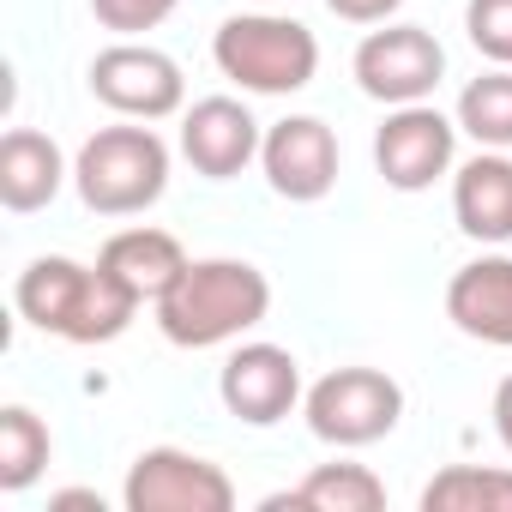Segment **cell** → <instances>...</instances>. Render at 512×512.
I'll use <instances>...</instances> for the list:
<instances>
[{"mask_svg": "<svg viewBox=\"0 0 512 512\" xmlns=\"http://www.w3.org/2000/svg\"><path fill=\"white\" fill-rule=\"evenodd\" d=\"M127 512H229L235 506V482L223 476V464L181 452V446H145L121 482Z\"/></svg>", "mask_w": 512, "mask_h": 512, "instance_id": "6", "label": "cell"}, {"mask_svg": "<svg viewBox=\"0 0 512 512\" xmlns=\"http://www.w3.org/2000/svg\"><path fill=\"white\" fill-rule=\"evenodd\" d=\"M67 157L49 133L37 127H13L0 139V205L7 211H43L61 187H67Z\"/></svg>", "mask_w": 512, "mask_h": 512, "instance_id": "15", "label": "cell"}, {"mask_svg": "<svg viewBox=\"0 0 512 512\" xmlns=\"http://www.w3.org/2000/svg\"><path fill=\"white\" fill-rule=\"evenodd\" d=\"M266 7H272V0H266Z\"/></svg>", "mask_w": 512, "mask_h": 512, "instance_id": "26", "label": "cell"}, {"mask_svg": "<svg viewBox=\"0 0 512 512\" xmlns=\"http://www.w3.org/2000/svg\"><path fill=\"white\" fill-rule=\"evenodd\" d=\"M211 61L253 97H290L320 73V37L290 13H235L211 37Z\"/></svg>", "mask_w": 512, "mask_h": 512, "instance_id": "3", "label": "cell"}, {"mask_svg": "<svg viewBox=\"0 0 512 512\" xmlns=\"http://www.w3.org/2000/svg\"><path fill=\"white\" fill-rule=\"evenodd\" d=\"M302 416L326 446H374L404 416V386L386 368H332L308 386Z\"/></svg>", "mask_w": 512, "mask_h": 512, "instance_id": "5", "label": "cell"}, {"mask_svg": "<svg viewBox=\"0 0 512 512\" xmlns=\"http://www.w3.org/2000/svg\"><path fill=\"white\" fill-rule=\"evenodd\" d=\"M181 7V0H91V13L103 31L115 37H139V31H157L169 13Z\"/></svg>", "mask_w": 512, "mask_h": 512, "instance_id": "22", "label": "cell"}, {"mask_svg": "<svg viewBox=\"0 0 512 512\" xmlns=\"http://www.w3.org/2000/svg\"><path fill=\"white\" fill-rule=\"evenodd\" d=\"M422 512H512V470H500V464H446L422 488Z\"/></svg>", "mask_w": 512, "mask_h": 512, "instance_id": "18", "label": "cell"}, {"mask_svg": "<svg viewBox=\"0 0 512 512\" xmlns=\"http://www.w3.org/2000/svg\"><path fill=\"white\" fill-rule=\"evenodd\" d=\"M260 169H266L278 199L314 205L338 187V133L320 115H284L278 127H266Z\"/></svg>", "mask_w": 512, "mask_h": 512, "instance_id": "11", "label": "cell"}, {"mask_svg": "<svg viewBox=\"0 0 512 512\" xmlns=\"http://www.w3.org/2000/svg\"><path fill=\"white\" fill-rule=\"evenodd\" d=\"M266 133L253 121L247 103L235 97H199L187 115H181V157L205 175V181H229L241 175L253 157H260Z\"/></svg>", "mask_w": 512, "mask_h": 512, "instance_id": "12", "label": "cell"}, {"mask_svg": "<svg viewBox=\"0 0 512 512\" xmlns=\"http://www.w3.org/2000/svg\"><path fill=\"white\" fill-rule=\"evenodd\" d=\"M97 266H103V272H115L139 302H157V296L187 272V247H181L169 229L139 223V229H121V235H109V241H103Z\"/></svg>", "mask_w": 512, "mask_h": 512, "instance_id": "16", "label": "cell"}, {"mask_svg": "<svg viewBox=\"0 0 512 512\" xmlns=\"http://www.w3.org/2000/svg\"><path fill=\"white\" fill-rule=\"evenodd\" d=\"M458 157V121H446L434 103H398L374 133V169L398 193H428L440 175H452Z\"/></svg>", "mask_w": 512, "mask_h": 512, "instance_id": "9", "label": "cell"}, {"mask_svg": "<svg viewBox=\"0 0 512 512\" xmlns=\"http://www.w3.org/2000/svg\"><path fill=\"white\" fill-rule=\"evenodd\" d=\"M217 398L247 428H272L308 398L302 392V362L284 344H241L217 374Z\"/></svg>", "mask_w": 512, "mask_h": 512, "instance_id": "10", "label": "cell"}, {"mask_svg": "<svg viewBox=\"0 0 512 512\" xmlns=\"http://www.w3.org/2000/svg\"><path fill=\"white\" fill-rule=\"evenodd\" d=\"M458 133H470L482 151H512V67H494L458 91Z\"/></svg>", "mask_w": 512, "mask_h": 512, "instance_id": "20", "label": "cell"}, {"mask_svg": "<svg viewBox=\"0 0 512 512\" xmlns=\"http://www.w3.org/2000/svg\"><path fill=\"white\" fill-rule=\"evenodd\" d=\"M326 7L344 25H392V13L404 7V0H326Z\"/></svg>", "mask_w": 512, "mask_h": 512, "instance_id": "23", "label": "cell"}, {"mask_svg": "<svg viewBox=\"0 0 512 512\" xmlns=\"http://www.w3.org/2000/svg\"><path fill=\"white\" fill-rule=\"evenodd\" d=\"M49 506H55V512H67V506H91V512H103V494H91V488H61V494H49Z\"/></svg>", "mask_w": 512, "mask_h": 512, "instance_id": "25", "label": "cell"}, {"mask_svg": "<svg viewBox=\"0 0 512 512\" xmlns=\"http://www.w3.org/2000/svg\"><path fill=\"white\" fill-rule=\"evenodd\" d=\"M494 434H500V446L512 452V374L494 386Z\"/></svg>", "mask_w": 512, "mask_h": 512, "instance_id": "24", "label": "cell"}, {"mask_svg": "<svg viewBox=\"0 0 512 512\" xmlns=\"http://www.w3.org/2000/svg\"><path fill=\"white\" fill-rule=\"evenodd\" d=\"M151 308H157V332L175 350H217L272 314V278L253 260H229V253L187 260V272Z\"/></svg>", "mask_w": 512, "mask_h": 512, "instance_id": "1", "label": "cell"}, {"mask_svg": "<svg viewBox=\"0 0 512 512\" xmlns=\"http://www.w3.org/2000/svg\"><path fill=\"white\" fill-rule=\"evenodd\" d=\"M350 67H356L362 97L398 109V103H428L434 97V85L446 79V49L422 25H386V31H368L356 43Z\"/></svg>", "mask_w": 512, "mask_h": 512, "instance_id": "7", "label": "cell"}, {"mask_svg": "<svg viewBox=\"0 0 512 512\" xmlns=\"http://www.w3.org/2000/svg\"><path fill=\"white\" fill-rule=\"evenodd\" d=\"M464 37L494 67H512V0H464Z\"/></svg>", "mask_w": 512, "mask_h": 512, "instance_id": "21", "label": "cell"}, {"mask_svg": "<svg viewBox=\"0 0 512 512\" xmlns=\"http://www.w3.org/2000/svg\"><path fill=\"white\" fill-rule=\"evenodd\" d=\"M452 217L470 241H512V157L506 151H476L452 175Z\"/></svg>", "mask_w": 512, "mask_h": 512, "instance_id": "14", "label": "cell"}, {"mask_svg": "<svg viewBox=\"0 0 512 512\" xmlns=\"http://www.w3.org/2000/svg\"><path fill=\"white\" fill-rule=\"evenodd\" d=\"M19 314L49 332V338H67V344H115L133 314L145 308L115 272L103 266H79L67 253H43L19 272V290H13Z\"/></svg>", "mask_w": 512, "mask_h": 512, "instance_id": "2", "label": "cell"}, {"mask_svg": "<svg viewBox=\"0 0 512 512\" xmlns=\"http://www.w3.org/2000/svg\"><path fill=\"white\" fill-rule=\"evenodd\" d=\"M446 320L494 350H512V253H482L446 284Z\"/></svg>", "mask_w": 512, "mask_h": 512, "instance_id": "13", "label": "cell"}, {"mask_svg": "<svg viewBox=\"0 0 512 512\" xmlns=\"http://www.w3.org/2000/svg\"><path fill=\"white\" fill-rule=\"evenodd\" d=\"M278 506H308V512H380L386 506V482L368 470V464H314L308 482L296 494H272L266 512Z\"/></svg>", "mask_w": 512, "mask_h": 512, "instance_id": "17", "label": "cell"}, {"mask_svg": "<svg viewBox=\"0 0 512 512\" xmlns=\"http://www.w3.org/2000/svg\"><path fill=\"white\" fill-rule=\"evenodd\" d=\"M85 79H91V97H97L103 109H115L121 121H163V115H175L181 97H187L181 67H175L163 49L133 43V37L109 43V49L91 61Z\"/></svg>", "mask_w": 512, "mask_h": 512, "instance_id": "8", "label": "cell"}, {"mask_svg": "<svg viewBox=\"0 0 512 512\" xmlns=\"http://www.w3.org/2000/svg\"><path fill=\"white\" fill-rule=\"evenodd\" d=\"M49 458H55V434H49V422L37 410H25V404L0 410V488L25 494L49 470Z\"/></svg>", "mask_w": 512, "mask_h": 512, "instance_id": "19", "label": "cell"}, {"mask_svg": "<svg viewBox=\"0 0 512 512\" xmlns=\"http://www.w3.org/2000/svg\"><path fill=\"white\" fill-rule=\"evenodd\" d=\"M73 187L97 217H139L169 187V145L145 121L97 127L73 157Z\"/></svg>", "mask_w": 512, "mask_h": 512, "instance_id": "4", "label": "cell"}]
</instances>
